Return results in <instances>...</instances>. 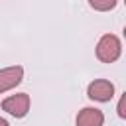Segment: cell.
Listing matches in <instances>:
<instances>
[{
	"label": "cell",
	"mask_w": 126,
	"mask_h": 126,
	"mask_svg": "<svg viewBox=\"0 0 126 126\" xmlns=\"http://www.w3.org/2000/svg\"><path fill=\"white\" fill-rule=\"evenodd\" d=\"M94 55L100 63H114L120 59L122 55V41L118 35L114 33H104L100 35V39L96 41L94 47Z\"/></svg>",
	"instance_id": "1"
},
{
	"label": "cell",
	"mask_w": 126,
	"mask_h": 126,
	"mask_svg": "<svg viewBox=\"0 0 126 126\" xmlns=\"http://www.w3.org/2000/svg\"><path fill=\"white\" fill-rule=\"evenodd\" d=\"M2 110L8 112L10 116L14 118H24L28 112H30V106H32V98L28 93H16V94H10L2 100Z\"/></svg>",
	"instance_id": "2"
},
{
	"label": "cell",
	"mask_w": 126,
	"mask_h": 126,
	"mask_svg": "<svg viewBox=\"0 0 126 126\" xmlns=\"http://www.w3.org/2000/svg\"><path fill=\"white\" fill-rule=\"evenodd\" d=\"M116 94L114 83L108 79H94L87 87V96L94 102H110Z\"/></svg>",
	"instance_id": "3"
},
{
	"label": "cell",
	"mask_w": 126,
	"mask_h": 126,
	"mask_svg": "<svg viewBox=\"0 0 126 126\" xmlns=\"http://www.w3.org/2000/svg\"><path fill=\"white\" fill-rule=\"evenodd\" d=\"M24 81V67L22 65H10L0 69V94L16 89Z\"/></svg>",
	"instance_id": "4"
},
{
	"label": "cell",
	"mask_w": 126,
	"mask_h": 126,
	"mask_svg": "<svg viewBox=\"0 0 126 126\" xmlns=\"http://www.w3.org/2000/svg\"><path fill=\"white\" fill-rule=\"evenodd\" d=\"M102 124H104V112L96 106L81 108L75 118V126H102Z\"/></svg>",
	"instance_id": "5"
},
{
	"label": "cell",
	"mask_w": 126,
	"mask_h": 126,
	"mask_svg": "<svg viewBox=\"0 0 126 126\" xmlns=\"http://www.w3.org/2000/svg\"><path fill=\"white\" fill-rule=\"evenodd\" d=\"M118 4V0H89V6L94 12H110L114 10Z\"/></svg>",
	"instance_id": "6"
},
{
	"label": "cell",
	"mask_w": 126,
	"mask_h": 126,
	"mask_svg": "<svg viewBox=\"0 0 126 126\" xmlns=\"http://www.w3.org/2000/svg\"><path fill=\"white\" fill-rule=\"evenodd\" d=\"M116 114H118V118H126V93L124 94H120V98H118V104H116Z\"/></svg>",
	"instance_id": "7"
},
{
	"label": "cell",
	"mask_w": 126,
	"mask_h": 126,
	"mask_svg": "<svg viewBox=\"0 0 126 126\" xmlns=\"http://www.w3.org/2000/svg\"><path fill=\"white\" fill-rule=\"evenodd\" d=\"M0 126H10V124H8V120H6V118H2V116H0Z\"/></svg>",
	"instance_id": "8"
}]
</instances>
